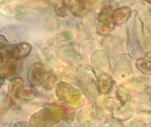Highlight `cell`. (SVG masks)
<instances>
[{"mask_svg":"<svg viewBox=\"0 0 151 127\" xmlns=\"http://www.w3.org/2000/svg\"><path fill=\"white\" fill-rule=\"evenodd\" d=\"M114 11H113V7L111 4H106L104 6H103L100 10V11L98 12V17L97 19L102 22L104 20H106L110 18H111L112 14H113Z\"/></svg>","mask_w":151,"mask_h":127,"instance_id":"obj_2","label":"cell"},{"mask_svg":"<svg viewBox=\"0 0 151 127\" xmlns=\"http://www.w3.org/2000/svg\"><path fill=\"white\" fill-rule=\"evenodd\" d=\"M146 1H148V2H150V3H151V0H146Z\"/></svg>","mask_w":151,"mask_h":127,"instance_id":"obj_5","label":"cell"},{"mask_svg":"<svg viewBox=\"0 0 151 127\" xmlns=\"http://www.w3.org/2000/svg\"><path fill=\"white\" fill-rule=\"evenodd\" d=\"M115 24H116V23H115L114 19H112V17L110 18V19H106V20L102 21L101 25L98 27V30H99V29L102 30V32H100L99 34H103V35L109 34V33L112 30V28L114 27V25H115Z\"/></svg>","mask_w":151,"mask_h":127,"instance_id":"obj_3","label":"cell"},{"mask_svg":"<svg viewBox=\"0 0 151 127\" xmlns=\"http://www.w3.org/2000/svg\"><path fill=\"white\" fill-rule=\"evenodd\" d=\"M130 12H131V11L129 8H127V7L119 8L113 12L112 19H114L115 23L121 24V23L125 22V20L128 18V16L130 15Z\"/></svg>","mask_w":151,"mask_h":127,"instance_id":"obj_1","label":"cell"},{"mask_svg":"<svg viewBox=\"0 0 151 127\" xmlns=\"http://www.w3.org/2000/svg\"><path fill=\"white\" fill-rule=\"evenodd\" d=\"M137 68L143 73L151 75V62L148 59H140L137 61Z\"/></svg>","mask_w":151,"mask_h":127,"instance_id":"obj_4","label":"cell"}]
</instances>
